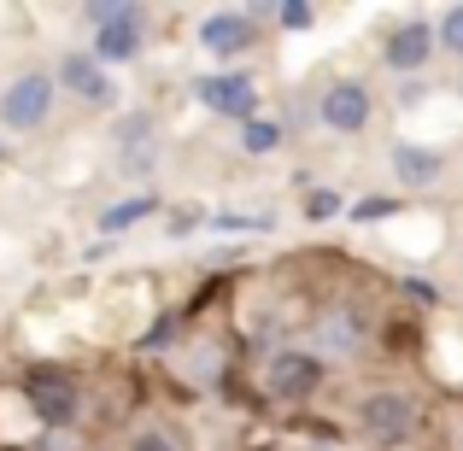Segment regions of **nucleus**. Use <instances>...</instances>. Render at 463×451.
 I'll use <instances>...</instances> for the list:
<instances>
[{
    "mask_svg": "<svg viewBox=\"0 0 463 451\" xmlns=\"http://www.w3.org/2000/svg\"><path fill=\"white\" fill-rule=\"evenodd\" d=\"M194 42H200L212 59H241V53L259 47V23H252L247 12H205L200 30H194Z\"/></svg>",
    "mask_w": 463,
    "mask_h": 451,
    "instance_id": "10",
    "label": "nucleus"
},
{
    "mask_svg": "<svg viewBox=\"0 0 463 451\" xmlns=\"http://www.w3.org/2000/svg\"><path fill=\"white\" fill-rule=\"evenodd\" d=\"M153 164H158V147H153V141L124 147V170H129V176H153Z\"/></svg>",
    "mask_w": 463,
    "mask_h": 451,
    "instance_id": "23",
    "label": "nucleus"
},
{
    "mask_svg": "<svg viewBox=\"0 0 463 451\" xmlns=\"http://www.w3.org/2000/svg\"><path fill=\"white\" fill-rule=\"evenodd\" d=\"M24 410H30V422L42 434H77L82 428V410H89V393H82V381L71 370H59V363H35V370H24Z\"/></svg>",
    "mask_w": 463,
    "mask_h": 451,
    "instance_id": "1",
    "label": "nucleus"
},
{
    "mask_svg": "<svg viewBox=\"0 0 463 451\" xmlns=\"http://www.w3.org/2000/svg\"><path fill=\"white\" fill-rule=\"evenodd\" d=\"M317 358H358L364 346H370V316L358 311V305H328V311H317Z\"/></svg>",
    "mask_w": 463,
    "mask_h": 451,
    "instance_id": "8",
    "label": "nucleus"
},
{
    "mask_svg": "<svg viewBox=\"0 0 463 451\" xmlns=\"http://www.w3.org/2000/svg\"><path fill=\"white\" fill-rule=\"evenodd\" d=\"M335 211H340V193L335 188H306V217H311V223H328Z\"/></svg>",
    "mask_w": 463,
    "mask_h": 451,
    "instance_id": "18",
    "label": "nucleus"
},
{
    "mask_svg": "<svg viewBox=\"0 0 463 451\" xmlns=\"http://www.w3.org/2000/svg\"><path fill=\"white\" fill-rule=\"evenodd\" d=\"M188 89L212 117H229V124L259 117V82H252L247 70H212V77H194Z\"/></svg>",
    "mask_w": 463,
    "mask_h": 451,
    "instance_id": "5",
    "label": "nucleus"
},
{
    "mask_svg": "<svg viewBox=\"0 0 463 451\" xmlns=\"http://www.w3.org/2000/svg\"><path fill=\"white\" fill-rule=\"evenodd\" d=\"M458 94H463V82H458Z\"/></svg>",
    "mask_w": 463,
    "mask_h": 451,
    "instance_id": "25",
    "label": "nucleus"
},
{
    "mask_svg": "<svg viewBox=\"0 0 463 451\" xmlns=\"http://www.w3.org/2000/svg\"><path fill=\"white\" fill-rule=\"evenodd\" d=\"M440 170H446V158L434 147H417V141H399L393 147V176L405 182V188H434Z\"/></svg>",
    "mask_w": 463,
    "mask_h": 451,
    "instance_id": "12",
    "label": "nucleus"
},
{
    "mask_svg": "<svg viewBox=\"0 0 463 451\" xmlns=\"http://www.w3.org/2000/svg\"><path fill=\"white\" fill-rule=\"evenodd\" d=\"M276 23H282V30H311V23H317V6H306V0H288V6H276Z\"/></svg>",
    "mask_w": 463,
    "mask_h": 451,
    "instance_id": "20",
    "label": "nucleus"
},
{
    "mask_svg": "<svg viewBox=\"0 0 463 451\" xmlns=\"http://www.w3.org/2000/svg\"><path fill=\"white\" fill-rule=\"evenodd\" d=\"M176 334H182V316H158V323L147 328V334H141V352H165Z\"/></svg>",
    "mask_w": 463,
    "mask_h": 451,
    "instance_id": "19",
    "label": "nucleus"
},
{
    "mask_svg": "<svg viewBox=\"0 0 463 451\" xmlns=\"http://www.w3.org/2000/svg\"><path fill=\"white\" fill-rule=\"evenodd\" d=\"M200 223H205V211H200V205H176V211H170V235H176V240H188Z\"/></svg>",
    "mask_w": 463,
    "mask_h": 451,
    "instance_id": "24",
    "label": "nucleus"
},
{
    "mask_svg": "<svg viewBox=\"0 0 463 451\" xmlns=\"http://www.w3.org/2000/svg\"><path fill=\"white\" fill-rule=\"evenodd\" d=\"M440 53L434 47V30L422 18H411V23H399V30H387V42H382V65L387 70H399V77H417L429 59Z\"/></svg>",
    "mask_w": 463,
    "mask_h": 451,
    "instance_id": "11",
    "label": "nucleus"
},
{
    "mask_svg": "<svg viewBox=\"0 0 463 451\" xmlns=\"http://www.w3.org/2000/svg\"><path fill=\"white\" fill-rule=\"evenodd\" d=\"M282 141H288V124H276V117H247L241 124V153H252V158L276 153Z\"/></svg>",
    "mask_w": 463,
    "mask_h": 451,
    "instance_id": "14",
    "label": "nucleus"
},
{
    "mask_svg": "<svg viewBox=\"0 0 463 451\" xmlns=\"http://www.w3.org/2000/svg\"><path fill=\"white\" fill-rule=\"evenodd\" d=\"M112 141H118V147H141V141H153V112H147V106L124 112V117L112 124Z\"/></svg>",
    "mask_w": 463,
    "mask_h": 451,
    "instance_id": "16",
    "label": "nucleus"
},
{
    "mask_svg": "<svg viewBox=\"0 0 463 451\" xmlns=\"http://www.w3.org/2000/svg\"><path fill=\"white\" fill-rule=\"evenodd\" d=\"M153 211H158L153 193H129V200H118V205H106V211H100V235H124V229L147 223Z\"/></svg>",
    "mask_w": 463,
    "mask_h": 451,
    "instance_id": "13",
    "label": "nucleus"
},
{
    "mask_svg": "<svg viewBox=\"0 0 463 451\" xmlns=\"http://www.w3.org/2000/svg\"><path fill=\"white\" fill-rule=\"evenodd\" d=\"M129 451H182V446L170 440L165 428H153V422H147V428H136V434H129Z\"/></svg>",
    "mask_w": 463,
    "mask_h": 451,
    "instance_id": "21",
    "label": "nucleus"
},
{
    "mask_svg": "<svg viewBox=\"0 0 463 451\" xmlns=\"http://www.w3.org/2000/svg\"><path fill=\"white\" fill-rule=\"evenodd\" d=\"M53 89H71L82 106H112V100H118V82L106 77V65L89 53V47H71V53H59Z\"/></svg>",
    "mask_w": 463,
    "mask_h": 451,
    "instance_id": "7",
    "label": "nucleus"
},
{
    "mask_svg": "<svg viewBox=\"0 0 463 451\" xmlns=\"http://www.w3.org/2000/svg\"><path fill=\"white\" fill-rule=\"evenodd\" d=\"M205 223L217 229V235H264V229H276L270 211H212Z\"/></svg>",
    "mask_w": 463,
    "mask_h": 451,
    "instance_id": "15",
    "label": "nucleus"
},
{
    "mask_svg": "<svg viewBox=\"0 0 463 451\" xmlns=\"http://www.w3.org/2000/svg\"><path fill=\"white\" fill-rule=\"evenodd\" d=\"M53 70H24V77H12L6 89H0V124L18 129V136H30V129H42L47 117H53Z\"/></svg>",
    "mask_w": 463,
    "mask_h": 451,
    "instance_id": "4",
    "label": "nucleus"
},
{
    "mask_svg": "<svg viewBox=\"0 0 463 451\" xmlns=\"http://www.w3.org/2000/svg\"><path fill=\"white\" fill-rule=\"evenodd\" d=\"M434 47H440V53H452V59H463V6H446V12H440Z\"/></svg>",
    "mask_w": 463,
    "mask_h": 451,
    "instance_id": "17",
    "label": "nucleus"
},
{
    "mask_svg": "<svg viewBox=\"0 0 463 451\" xmlns=\"http://www.w3.org/2000/svg\"><path fill=\"white\" fill-rule=\"evenodd\" d=\"M370 112H375V100H370V89H364L358 77L328 82L323 100H317V124L335 129V136H364V129H370Z\"/></svg>",
    "mask_w": 463,
    "mask_h": 451,
    "instance_id": "6",
    "label": "nucleus"
},
{
    "mask_svg": "<svg viewBox=\"0 0 463 451\" xmlns=\"http://www.w3.org/2000/svg\"><path fill=\"white\" fill-rule=\"evenodd\" d=\"M393 211H399V200H382V193H375V200L352 205V223H382V217H393Z\"/></svg>",
    "mask_w": 463,
    "mask_h": 451,
    "instance_id": "22",
    "label": "nucleus"
},
{
    "mask_svg": "<svg viewBox=\"0 0 463 451\" xmlns=\"http://www.w3.org/2000/svg\"><path fill=\"white\" fill-rule=\"evenodd\" d=\"M328 381V363L317 352H299V346H282L264 358V393L282 399V405H306L317 399V387Z\"/></svg>",
    "mask_w": 463,
    "mask_h": 451,
    "instance_id": "3",
    "label": "nucleus"
},
{
    "mask_svg": "<svg viewBox=\"0 0 463 451\" xmlns=\"http://www.w3.org/2000/svg\"><path fill=\"white\" fill-rule=\"evenodd\" d=\"M89 53L100 59V65H136V59L147 53V18H141V6H129L124 18L100 23V30L89 35Z\"/></svg>",
    "mask_w": 463,
    "mask_h": 451,
    "instance_id": "9",
    "label": "nucleus"
},
{
    "mask_svg": "<svg viewBox=\"0 0 463 451\" xmlns=\"http://www.w3.org/2000/svg\"><path fill=\"white\" fill-rule=\"evenodd\" d=\"M417 428H422V405L411 393H399V387H375V393L358 399V434L370 446L393 451V446H405Z\"/></svg>",
    "mask_w": 463,
    "mask_h": 451,
    "instance_id": "2",
    "label": "nucleus"
}]
</instances>
